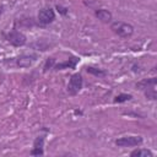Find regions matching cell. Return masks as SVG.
<instances>
[{
	"instance_id": "obj_14",
	"label": "cell",
	"mask_w": 157,
	"mask_h": 157,
	"mask_svg": "<svg viewBox=\"0 0 157 157\" xmlns=\"http://www.w3.org/2000/svg\"><path fill=\"white\" fill-rule=\"evenodd\" d=\"M53 64H54V59H53V58H50V59L47 61V64H45V67H44V69H45V70H48V67H50Z\"/></svg>"
},
{
	"instance_id": "obj_5",
	"label": "cell",
	"mask_w": 157,
	"mask_h": 157,
	"mask_svg": "<svg viewBox=\"0 0 157 157\" xmlns=\"http://www.w3.org/2000/svg\"><path fill=\"white\" fill-rule=\"evenodd\" d=\"M54 18H55V13H54V11H53L50 7L42 9V10L38 12V21H39L42 25H48V23L53 22Z\"/></svg>"
},
{
	"instance_id": "obj_10",
	"label": "cell",
	"mask_w": 157,
	"mask_h": 157,
	"mask_svg": "<svg viewBox=\"0 0 157 157\" xmlns=\"http://www.w3.org/2000/svg\"><path fill=\"white\" fill-rule=\"evenodd\" d=\"M77 61H78L77 58H71V59H69V60H66V61H64V63H61V64L55 65V69H56V70H61V69H64V67H71V69H74V67L76 66Z\"/></svg>"
},
{
	"instance_id": "obj_8",
	"label": "cell",
	"mask_w": 157,
	"mask_h": 157,
	"mask_svg": "<svg viewBox=\"0 0 157 157\" xmlns=\"http://www.w3.org/2000/svg\"><path fill=\"white\" fill-rule=\"evenodd\" d=\"M156 83H157V80L155 77H151V78H145V80L137 82L136 87L140 90H146V88L148 90V88H153L156 86Z\"/></svg>"
},
{
	"instance_id": "obj_11",
	"label": "cell",
	"mask_w": 157,
	"mask_h": 157,
	"mask_svg": "<svg viewBox=\"0 0 157 157\" xmlns=\"http://www.w3.org/2000/svg\"><path fill=\"white\" fill-rule=\"evenodd\" d=\"M131 156L132 157H152L153 153L150 151V150H145V148H141V150H135L131 152Z\"/></svg>"
},
{
	"instance_id": "obj_1",
	"label": "cell",
	"mask_w": 157,
	"mask_h": 157,
	"mask_svg": "<svg viewBox=\"0 0 157 157\" xmlns=\"http://www.w3.org/2000/svg\"><path fill=\"white\" fill-rule=\"evenodd\" d=\"M110 29L117 33L118 36L120 37H130L134 32V27L129 23H125V22H121V21H117V22H113L112 26H110Z\"/></svg>"
},
{
	"instance_id": "obj_2",
	"label": "cell",
	"mask_w": 157,
	"mask_h": 157,
	"mask_svg": "<svg viewBox=\"0 0 157 157\" xmlns=\"http://www.w3.org/2000/svg\"><path fill=\"white\" fill-rule=\"evenodd\" d=\"M82 88V76L80 74H74L69 81L67 91L71 94H76Z\"/></svg>"
},
{
	"instance_id": "obj_16",
	"label": "cell",
	"mask_w": 157,
	"mask_h": 157,
	"mask_svg": "<svg viewBox=\"0 0 157 157\" xmlns=\"http://www.w3.org/2000/svg\"><path fill=\"white\" fill-rule=\"evenodd\" d=\"M2 11H4V6H2V5H0V16H1Z\"/></svg>"
},
{
	"instance_id": "obj_3",
	"label": "cell",
	"mask_w": 157,
	"mask_h": 157,
	"mask_svg": "<svg viewBox=\"0 0 157 157\" xmlns=\"http://www.w3.org/2000/svg\"><path fill=\"white\" fill-rule=\"evenodd\" d=\"M142 142L141 136H124L115 141V144L120 147H128V146H137Z\"/></svg>"
},
{
	"instance_id": "obj_4",
	"label": "cell",
	"mask_w": 157,
	"mask_h": 157,
	"mask_svg": "<svg viewBox=\"0 0 157 157\" xmlns=\"http://www.w3.org/2000/svg\"><path fill=\"white\" fill-rule=\"evenodd\" d=\"M7 42L15 47H21L26 43V36L21 32H17V31H12L7 34Z\"/></svg>"
},
{
	"instance_id": "obj_9",
	"label": "cell",
	"mask_w": 157,
	"mask_h": 157,
	"mask_svg": "<svg viewBox=\"0 0 157 157\" xmlns=\"http://www.w3.org/2000/svg\"><path fill=\"white\" fill-rule=\"evenodd\" d=\"M96 16L98 17V20H101L102 22H109L112 20V13L108 10L104 9H99L96 11Z\"/></svg>"
},
{
	"instance_id": "obj_13",
	"label": "cell",
	"mask_w": 157,
	"mask_h": 157,
	"mask_svg": "<svg viewBox=\"0 0 157 157\" xmlns=\"http://www.w3.org/2000/svg\"><path fill=\"white\" fill-rule=\"evenodd\" d=\"M131 94H126V93H121V94H118L115 98H114V102L115 103H121V102H125V101H129L131 99Z\"/></svg>"
},
{
	"instance_id": "obj_6",
	"label": "cell",
	"mask_w": 157,
	"mask_h": 157,
	"mask_svg": "<svg viewBox=\"0 0 157 157\" xmlns=\"http://www.w3.org/2000/svg\"><path fill=\"white\" fill-rule=\"evenodd\" d=\"M36 60H37V55H34V54L21 55V56L17 59V65H18L20 67H28V66H31Z\"/></svg>"
},
{
	"instance_id": "obj_12",
	"label": "cell",
	"mask_w": 157,
	"mask_h": 157,
	"mask_svg": "<svg viewBox=\"0 0 157 157\" xmlns=\"http://www.w3.org/2000/svg\"><path fill=\"white\" fill-rule=\"evenodd\" d=\"M87 72L94 75V76H105V71L101 70V69H96V67H92V66H87L86 67Z\"/></svg>"
},
{
	"instance_id": "obj_15",
	"label": "cell",
	"mask_w": 157,
	"mask_h": 157,
	"mask_svg": "<svg viewBox=\"0 0 157 157\" xmlns=\"http://www.w3.org/2000/svg\"><path fill=\"white\" fill-rule=\"evenodd\" d=\"M56 9H58V10H60V12H61V13H66V9H63V7H60L59 5L56 6Z\"/></svg>"
},
{
	"instance_id": "obj_7",
	"label": "cell",
	"mask_w": 157,
	"mask_h": 157,
	"mask_svg": "<svg viewBox=\"0 0 157 157\" xmlns=\"http://www.w3.org/2000/svg\"><path fill=\"white\" fill-rule=\"evenodd\" d=\"M43 144H44V137L43 136H38L34 140L33 150L31 151V155L32 156H42L44 153V151H43Z\"/></svg>"
}]
</instances>
